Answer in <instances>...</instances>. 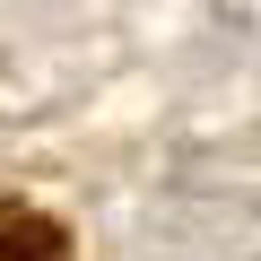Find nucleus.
<instances>
[{
  "label": "nucleus",
  "instance_id": "f257e3e1",
  "mask_svg": "<svg viewBox=\"0 0 261 261\" xmlns=\"http://www.w3.org/2000/svg\"><path fill=\"white\" fill-rule=\"evenodd\" d=\"M0 261H61V244L44 226H9V235H0Z\"/></svg>",
  "mask_w": 261,
  "mask_h": 261
}]
</instances>
